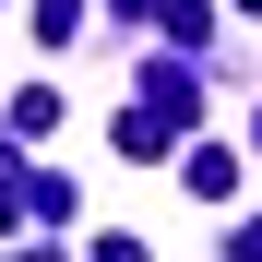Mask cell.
<instances>
[{
    "label": "cell",
    "instance_id": "5",
    "mask_svg": "<svg viewBox=\"0 0 262 262\" xmlns=\"http://www.w3.org/2000/svg\"><path fill=\"white\" fill-rule=\"evenodd\" d=\"M167 36L179 48H214V0H167Z\"/></svg>",
    "mask_w": 262,
    "mask_h": 262
},
{
    "label": "cell",
    "instance_id": "4",
    "mask_svg": "<svg viewBox=\"0 0 262 262\" xmlns=\"http://www.w3.org/2000/svg\"><path fill=\"white\" fill-rule=\"evenodd\" d=\"M107 131H119V155H143V167H155V155H179V131H167L155 107H131V119H107Z\"/></svg>",
    "mask_w": 262,
    "mask_h": 262
},
{
    "label": "cell",
    "instance_id": "10",
    "mask_svg": "<svg viewBox=\"0 0 262 262\" xmlns=\"http://www.w3.org/2000/svg\"><path fill=\"white\" fill-rule=\"evenodd\" d=\"M250 143H262V131H250Z\"/></svg>",
    "mask_w": 262,
    "mask_h": 262
},
{
    "label": "cell",
    "instance_id": "8",
    "mask_svg": "<svg viewBox=\"0 0 262 262\" xmlns=\"http://www.w3.org/2000/svg\"><path fill=\"white\" fill-rule=\"evenodd\" d=\"M96 262H143V238H119V227H107V238H96Z\"/></svg>",
    "mask_w": 262,
    "mask_h": 262
},
{
    "label": "cell",
    "instance_id": "1",
    "mask_svg": "<svg viewBox=\"0 0 262 262\" xmlns=\"http://www.w3.org/2000/svg\"><path fill=\"white\" fill-rule=\"evenodd\" d=\"M179 179H191L203 203H227V191H238V143H179Z\"/></svg>",
    "mask_w": 262,
    "mask_h": 262
},
{
    "label": "cell",
    "instance_id": "9",
    "mask_svg": "<svg viewBox=\"0 0 262 262\" xmlns=\"http://www.w3.org/2000/svg\"><path fill=\"white\" fill-rule=\"evenodd\" d=\"M238 12H262V0H238Z\"/></svg>",
    "mask_w": 262,
    "mask_h": 262
},
{
    "label": "cell",
    "instance_id": "2",
    "mask_svg": "<svg viewBox=\"0 0 262 262\" xmlns=\"http://www.w3.org/2000/svg\"><path fill=\"white\" fill-rule=\"evenodd\" d=\"M12 214H24V227H72V179H48V167H36V179L12 191Z\"/></svg>",
    "mask_w": 262,
    "mask_h": 262
},
{
    "label": "cell",
    "instance_id": "7",
    "mask_svg": "<svg viewBox=\"0 0 262 262\" xmlns=\"http://www.w3.org/2000/svg\"><path fill=\"white\" fill-rule=\"evenodd\" d=\"M227 250H238V262H262V214H238V227H227Z\"/></svg>",
    "mask_w": 262,
    "mask_h": 262
},
{
    "label": "cell",
    "instance_id": "6",
    "mask_svg": "<svg viewBox=\"0 0 262 262\" xmlns=\"http://www.w3.org/2000/svg\"><path fill=\"white\" fill-rule=\"evenodd\" d=\"M36 36H48V48H72V36H83V0H36Z\"/></svg>",
    "mask_w": 262,
    "mask_h": 262
},
{
    "label": "cell",
    "instance_id": "3",
    "mask_svg": "<svg viewBox=\"0 0 262 262\" xmlns=\"http://www.w3.org/2000/svg\"><path fill=\"white\" fill-rule=\"evenodd\" d=\"M0 131H12V143H48V131H60V96H48V83H24V96H12V119H0Z\"/></svg>",
    "mask_w": 262,
    "mask_h": 262
}]
</instances>
